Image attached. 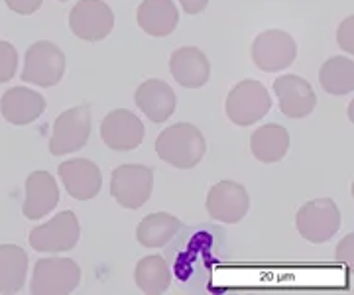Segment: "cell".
<instances>
[{"label": "cell", "mask_w": 354, "mask_h": 295, "mask_svg": "<svg viewBox=\"0 0 354 295\" xmlns=\"http://www.w3.org/2000/svg\"><path fill=\"white\" fill-rule=\"evenodd\" d=\"M136 22L150 38H167L179 26V10L174 0H142L136 10Z\"/></svg>", "instance_id": "19"}, {"label": "cell", "mask_w": 354, "mask_h": 295, "mask_svg": "<svg viewBox=\"0 0 354 295\" xmlns=\"http://www.w3.org/2000/svg\"><path fill=\"white\" fill-rule=\"evenodd\" d=\"M134 103L153 124H162L176 113L177 97L162 79H146L134 93Z\"/></svg>", "instance_id": "17"}, {"label": "cell", "mask_w": 354, "mask_h": 295, "mask_svg": "<svg viewBox=\"0 0 354 295\" xmlns=\"http://www.w3.org/2000/svg\"><path fill=\"white\" fill-rule=\"evenodd\" d=\"M6 6L12 10V12L20 14V16H32L41 8L44 0H4Z\"/></svg>", "instance_id": "27"}, {"label": "cell", "mask_w": 354, "mask_h": 295, "mask_svg": "<svg viewBox=\"0 0 354 295\" xmlns=\"http://www.w3.org/2000/svg\"><path fill=\"white\" fill-rule=\"evenodd\" d=\"M353 256H354V236L353 234H346L342 238L339 246H337V252H335V260L337 262H342L346 266L353 264Z\"/></svg>", "instance_id": "28"}, {"label": "cell", "mask_w": 354, "mask_h": 295, "mask_svg": "<svg viewBox=\"0 0 354 295\" xmlns=\"http://www.w3.org/2000/svg\"><path fill=\"white\" fill-rule=\"evenodd\" d=\"M65 191L77 201L95 199L102 187V173L95 162L87 158H71L57 167Z\"/></svg>", "instance_id": "13"}, {"label": "cell", "mask_w": 354, "mask_h": 295, "mask_svg": "<svg viewBox=\"0 0 354 295\" xmlns=\"http://www.w3.org/2000/svg\"><path fill=\"white\" fill-rule=\"evenodd\" d=\"M169 73L185 89H199L211 79V61L195 46L177 48L169 55Z\"/></svg>", "instance_id": "16"}, {"label": "cell", "mask_w": 354, "mask_h": 295, "mask_svg": "<svg viewBox=\"0 0 354 295\" xmlns=\"http://www.w3.org/2000/svg\"><path fill=\"white\" fill-rule=\"evenodd\" d=\"M81 236V225L73 211H62L48 222L32 229L28 242L36 252L57 254L75 248Z\"/></svg>", "instance_id": "9"}, {"label": "cell", "mask_w": 354, "mask_h": 295, "mask_svg": "<svg viewBox=\"0 0 354 295\" xmlns=\"http://www.w3.org/2000/svg\"><path fill=\"white\" fill-rule=\"evenodd\" d=\"M254 65L264 73H278L293 65L297 57V44L291 34L279 28L260 32L250 48Z\"/></svg>", "instance_id": "6"}, {"label": "cell", "mask_w": 354, "mask_h": 295, "mask_svg": "<svg viewBox=\"0 0 354 295\" xmlns=\"http://www.w3.org/2000/svg\"><path fill=\"white\" fill-rule=\"evenodd\" d=\"M272 89L276 91L281 115L288 118H305L317 106V95L311 83L299 75H279Z\"/></svg>", "instance_id": "14"}, {"label": "cell", "mask_w": 354, "mask_h": 295, "mask_svg": "<svg viewBox=\"0 0 354 295\" xmlns=\"http://www.w3.org/2000/svg\"><path fill=\"white\" fill-rule=\"evenodd\" d=\"M171 268L169 262L160 254L144 256L134 268V282L140 292L146 295H160L169 289L171 285Z\"/></svg>", "instance_id": "21"}, {"label": "cell", "mask_w": 354, "mask_h": 295, "mask_svg": "<svg viewBox=\"0 0 354 295\" xmlns=\"http://www.w3.org/2000/svg\"><path fill=\"white\" fill-rule=\"evenodd\" d=\"M337 44L341 46L344 52L348 55L354 53V16H346L339 24V30H337Z\"/></svg>", "instance_id": "26"}, {"label": "cell", "mask_w": 354, "mask_h": 295, "mask_svg": "<svg viewBox=\"0 0 354 295\" xmlns=\"http://www.w3.org/2000/svg\"><path fill=\"white\" fill-rule=\"evenodd\" d=\"M205 207L213 220L225 225H239L248 215L250 195L239 181L223 180L209 189Z\"/></svg>", "instance_id": "11"}, {"label": "cell", "mask_w": 354, "mask_h": 295, "mask_svg": "<svg viewBox=\"0 0 354 295\" xmlns=\"http://www.w3.org/2000/svg\"><path fill=\"white\" fill-rule=\"evenodd\" d=\"M207 142L203 132L191 122H177L160 132L156 154L176 169H191L203 160Z\"/></svg>", "instance_id": "1"}, {"label": "cell", "mask_w": 354, "mask_h": 295, "mask_svg": "<svg viewBox=\"0 0 354 295\" xmlns=\"http://www.w3.org/2000/svg\"><path fill=\"white\" fill-rule=\"evenodd\" d=\"M319 83L333 97H344L354 91V61L348 55H333L319 69Z\"/></svg>", "instance_id": "24"}, {"label": "cell", "mask_w": 354, "mask_h": 295, "mask_svg": "<svg viewBox=\"0 0 354 295\" xmlns=\"http://www.w3.org/2000/svg\"><path fill=\"white\" fill-rule=\"evenodd\" d=\"M46 99L38 91L12 87L0 99V113L14 126H28L46 113Z\"/></svg>", "instance_id": "18"}, {"label": "cell", "mask_w": 354, "mask_h": 295, "mask_svg": "<svg viewBox=\"0 0 354 295\" xmlns=\"http://www.w3.org/2000/svg\"><path fill=\"white\" fill-rule=\"evenodd\" d=\"M101 138L114 152H132L144 140V124L128 108H114L102 118Z\"/></svg>", "instance_id": "12"}, {"label": "cell", "mask_w": 354, "mask_h": 295, "mask_svg": "<svg viewBox=\"0 0 354 295\" xmlns=\"http://www.w3.org/2000/svg\"><path fill=\"white\" fill-rule=\"evenodd\" d=\"M290 132L281 124H264L250 136V152L262 164H278L290 152Z\"/></svg>", "instance_id": "20"}, {"label": "cell", "mask_w": 354, "mask_h": 295, "mask_svg": "<svg viewBox=\"0 0 354 295\" xmlns=\"http://www.w3.org/2000/svg\"><path fill=\"white\" fill-rule=\"evenodd\" d=\"M179 4H181L183 12L189 14V16H195V14H201L207 8L209 0H179Z\"/></svg>", "instance_id": "29"}, {"label": "cell", "mask_w": 354, "mask_h": 295, "mask_svg": "<svg viewBox=\"0 0 354 295\" xmlns=\"http://www.w3.org/2000/svg\"><path fill=\"white\" fill-rule=\"evenodd\" d=\"M341 211L330 197L307 201L295 215V229L307 242L323 244L341 229Z\"/></svg>", "instance_id": "4"}, {"label": "cell", "mask_w": 354, "mask_h": 295, "mask_svg": "<svg viewBox=\"0 0 354 295\" xmlns=\"http://www.w3.org/2000/svg\"><path fill=\"white\" fill-rule=\"evenodd\" d=\"M272 108V97L264 85L256 79H244L236 83L225 101L228 120L236 126H252L260 122Z\"/></svg>", "instance_id": "2"}, {"label": "cell", "mask_w": 354, "mask_h": 295, "mask_svg": "<svg viewBox=\"0 0 354 295\" xmlns=\"http://www.w3.org/2000/svg\"><path fill=\"white\" fill-rule=\"evenodd\" d=\"M113 28L114 12L104 0H79L69 12L71 34L87 44L109 38Z\"/></svg>", "instance_id": "10"}, {"label": "cell", "mask_w": 354, "mask_h": 295, "mask_svg": "<svg viewBox=\"0 0 354 295\" xmlns=\"http://www.w3.org/2000/svg\"><path fill=\"white\" fill-rule=\"evenodd\" d=\"M59 2H69V0H59Z\"/></svg>", "instance_id": "30"}, {"label": "cell", "mask_w": 354, "mask_h": 295, "mask_svg": "<svg viewBox=\"0 0 354 295\" xmlns=\"http://www.w3.org/2000/svg\"><path fill=\"white\" fill-rule=\"evenodd\" d=\"M81 282V268L71 258H41L32 274L34 295H67L75 292Z\"/></svg>", "instance_id": "7"}, {"label": "cell", "mask_w": 354, "mask_h": 295, "mask_svg": "<svg viewBox=\"0 0 354 295\" xmlns=\"http://www.w3.org/2000/svg\"><path fill=\"white\" fill-rule=\"evenodd\" d=\"M18 69V52L10 41L0 39V85L8 83Z\"/></svg>", "instance_id": "25"}, {"label": "cell", "mask_w": 354, "mask_h": 295, "mask_svg": "<svg viewBox=\"0 0 354 295\" xmlns=\"http://www.w3.org/2000/svg\"><path fill=\"white\" fill-rule=\"evenodd\" d=\"M59 203V187L50 171H32L26 178V199L22 213L30 220L48 217Z\"/></svg>", "instance_id": "15"}, {"label": "cell", "mask_w": 354, "mask_h": 295, "mask_svg": "<svg viewBox=\"0 0 354 295\" xmlns=\"http://www.w3.org/2000/svg\"><path fill=\"white\" fill-rule=\"evenodd\" d=\"M153 191V169L144 164H122L111 175V195L124 209L136 211L144 207Z\"/></svg>", "instance_id": "5"}, {"label": "cell", "mask_w": 354, "mask_h": 295, "mask_svg": "<svg viewBox=\"0 0 354 295\" xmlns=\"http://www.w3.org/2000/svg\"><path fill=\"white\" fill-rule=\"evenodd\" d=\"M65 53L59 46L48 39L34 41L24 55L22 81L30 85H38L41 89L55 87L65 75Z\"/></svg>", "instance_id": "3"}, {"label": "cell", "mask_w": 354, "mask_h": 295, "mask_svg": "<svg viewBox=\"0 0 354 295\" xmlns=\"http://www.w3.org/2000/svg\"><path fill=\"white\" fill-rule=\"evenodd\" d=\"M181 229V220L171 213H152L140 220L136 227V240L144 248H162Z\"/></svg>", "instance_id": "23"}, {"label": "cell", "mask_w": 354, "mask_h": 295, "mask_svg": "<svg viewBox=\"0 0 354 295\" xmlns=\"http://www.w3.org/2000/svg\"><path fill=\"white\" fill-rule=\"evenodd\" d=\"M91 138V108L88 104H79L67 108L55 118L50 138L51 155L75 154L87 146Z\"/></svg>", "instance_id": "8"}, {"label": "cell", "mask_w": 354, "mask_h": 295, "mask_svg": "<svg viewBox=\"0 0 354 295\" xmlns=\"http://www.w3.org/2000/svg\"><path fill=\"white\" fill-rule=\"evenodd\" d=\"M28 274V254L18 244H0V294H18Z\"/></svg>", "instance_id": "22"}]
</instances>
